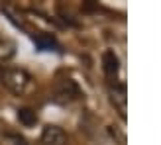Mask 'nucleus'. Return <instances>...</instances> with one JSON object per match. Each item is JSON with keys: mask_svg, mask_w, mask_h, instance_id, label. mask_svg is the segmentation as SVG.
Masks as SVG:
<instances>
[{"mask_svg": "<svg viewBox=\"0 0 161 145\" xmlns=\"http://www.w3.org/2000/svg\"><path fill=\"white\" fill-rule=\"evenodd\" d=\"M67 135L59 126H45L42 132V145H65Z\"/></svg>", "mask_w": 161, "mask_h": 145, "instance_id": "2", "label": "nucleus"}, {"mask_svg": "<svg viewBox=\"0 0 161 145\" xmlns=\"http://www.w3.org/2000/svg\"><path fill=\"white\" fill-rule=\"evenodd\" d=\"M104 71H106V75L108 77H116L118 75V71H120V59H118V55L114 51H106L104 53Z\"/></svg>", "mask_w": 161, "mask_h": 145, "instance_id": "5", "label": "nucleus"}, {"mask_svg": "<svg viewBox=\"0 0 161 145\" xmlns=\"http://www.w3.org/2000/svg\"><path fill=\"white\" fill-rule=\"evenodd\" d=\"M36 43L39 45V49H45V51H51V49H57L53 37H47V35H36Z\"/></svg>", "mask_w": 161, "mask_h": 145, "instance_id": "8", "label": "nucleus"}, {"mask_svg": "<svg viewBox=\"0 0 161 145\" xmlns=\"http://www.w3.org/2000/svg\"><path fill=\"white\" fill-rule=\"evenodd\" d=\"M110 100L112 104L124 114V110H126V104H128V96H126V86L124 84H114L110 88Z\"/></svg>", "mask_w": 161, "mask_h": 145, "instance_id": "3", "label": "nucleus"}, {"mask_svg": "<svg viewBox=\"0 0 161 145\" xmlns=\"http://www.w3.org/2000/svg\"><path fill=\"white\" fill-rule=\"evenodd\" d=\"M0 75H2V71H0Z\"/></svg>", "mask_w": 161, "mask_h": 145, "instance_id": "9", "label": "nucleus"}, {"mask_svg": "<svg viewBox=\"0 0 161 145\" xmlns=\"http://www.w3.org/2000/svg\"><path fill=\"white\" fill-rule=\"evenodd\" d=\"M57 96H61V98H65V100H73L79 96V86L71 78H65L57 84Z\"/></svg>", "mask_w": 161, "mask_h": 145, "instance_id": "4", "label": "nucleus"}, {"mask_svg": "<svg viewBox=\"0 0 161 145\" xmlns=\"http://www.w3.org/2000/svg\"><path fill=\"white\" fill-rule=\"evenodd\" d=\"M0 80L6 84L8 90H12L14 94H24L28 92V88L31 86V77L28 71L24 69H6L0 75Z\"/></svg>", "mask_w": 161, "mask_h": 145, "instance_id": "1", "label": "nucleus"}, {"mask_svg": "<svg viewBox=\"0 0 161 145\" xmlns=\"http://www.w3.org/2000/svg\"><path fill=\"white\" fill-rule=\"evenodd\" d=\"M14 53H16L14 43L10 41V39L0 37V61H8V59H12V57H14Z\"/></svg>", "mask_w": 161, "mask_h": 145, "instance_id": "6", "label": "nucleus"}, {"mask_svg": "<svg viewBox=\"0 0 161 145\" xmlns=\"http://www.w3.org/2000/svg\"><path fill=\"white\" fill-rule=\"evenodd\" d=\"M18 120H20V124H24V126H34V124L37 122V116H36L34 110L22 108V110L18 112Z\"/></svg>", "mask_w": 161, "mask_h": 145, "instance_id": "7", "label": "nucleus"}]
</instances>
